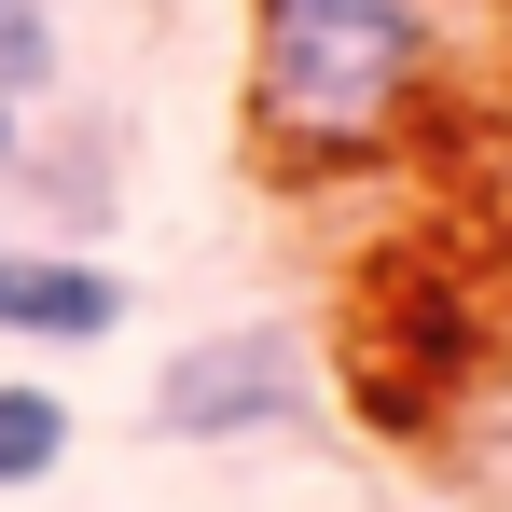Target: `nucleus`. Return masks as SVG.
<instances>
[{"instance_id": "nucleus-1", "label": "nucleus", "mask_w": 512, "mask_h": 512, "mask_svg": "<svg viewBox=\"0 0 512 512\" xmlns=\"http://www.w3.org/2000/svg\"><path fill=\"white\" fill-rule=\"evenodd\" d=\"M429 97V0H250V125L277 167H374Z\"/></svg>"}, {"instance_id": "nucleus-2", "label": "nucleus", "mask_w": 512, "mask_h": 512, "mask_svg": "<svg viewBox=\"0 0 512 512\" xmlns=\"http://www.w3.org/2000/svg\"><path fill=\"white\" fill-rule=\"evenodd\" d=\"M153 443H250V429H291L305 416V333L291 319H222V333L167 346L153 374Z\"/></svg>"}, {"instance_id": "nucleus-3", "label": "nucleus", "mask_w": 512, "mask_h": 512, "mask_svg": "<svg viewBox=\"0 0 512 512\" xmlns=\"http://www.w3.org/2000/svg\"><path fill=\"white\" fill-rule=\"evenodd\" d=\"M0 333L28 346H111L125 333V277L84 250H0Z\"/></svg>"}, {"instance_id": "nucleus-4", "label": "nucleus", "mask_w": 512, "mask_h": 512, "mask_svg": "<svg viewBox=\"0 0 512 512\" xmlns=\"http://www.w3.org/2000/svg\"><path fill=\"white\" fill-rule=\"evenodd\" d=\"M56 471H70V388H42V374H0V499L56 485Z\"/></svg>"}, {"instance_id": "nucleus-5", "label": "nucleus", "mask_w": 512, "mask_h": 512, "mask_svg": "<svg viewBox=\"0 0 512 512\" xmlns=\"http://www.w3.org/2000/svg\"><path fill=\"white\" fill-rule=\"evenodd\" d=\"M42 84H56V14H42V0H0V153H14V125L42 111Z\"/></svg>"}]
</instances>
